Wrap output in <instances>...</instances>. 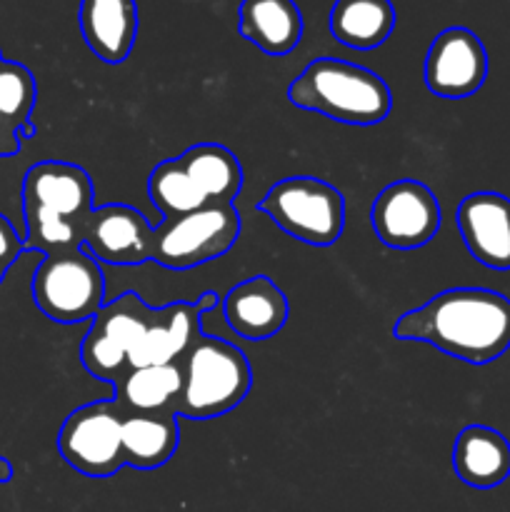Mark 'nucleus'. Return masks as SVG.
<instances>
[{
	"label": "nucleus",
	"instance_id": "obj_21",
	"mask_svg": "<svg viewBox=\"0 0 510 512\" xmlns=\"http://www.w3.org/2000/svg\"><path fill=\"white\" fill-rule=\"evenodd\" d=\"M395 8L390 0H335L328 28L338 43L353 50H375L395 28Z\"/></svg>",
	"mask_w": 510,
	"mask_h": 512
},
{
	"label": "nucleus",
	"instance_id": "obj_19",
	"mask_svg": "<svg viewBox=\"0 0 510 512\" xmlns=\"http://www.w3.org/2000/svg\"><path fill=\"white\" fill-rule=\"evenodd\" d=\"M120 443H123V460L130 468H163L180 445V418L175 413L125 415Z\"/></svg>",
	"mask_w": 510,
	"mask_h": 512
},
{
	"label": "nucleus",
	"instance_id": "obj_28",
	"mask_svg": "<svg viewBox=\"0 0 510 512\" xmlns=\"http://www.w3.org/2000/svg\"><path fill=\"white\" fill-rule=\"evenodd\" d=\"M13 480V463L8 458H0V485L10 483Z\"/></svg>",
	"mask_w": 510,
	"mask_h": 512
},
{
	"label": "nucleus",
	"instance_id": "obj_24",
	"mask_svg": "<svg viewBox=\"0 0 510 512\" xmlns=\"http://www.w3.org/2000/svg\"><path fill=\"white\" fill-rule=\"evenodd\" d=\"M38 85L33 73L23 63L3 60L0 63V115L20 130L23 138H33L35 125L30 123Z\"/></svg>",
	"mask_w": 510,
	"mask_h": 512
},
{
	"label": "nucleus",
	"instance_id": "obj_16",
	"mask_svg": "<svg viewBox=\"0 0 510 512\" xmlns=\"http://www.w3.org/2000/svg\"><path fill=\"white\" fill-rule=\"evenodd\" d=\"M80 33L95 58L108 65L128 60L138 38L135 0H80Z\"/></svg>",
	"mask_w": 510,
	"mask_h": 512
},
{
	"label": "nucleus",
	"instance_id": "obj_5",
	"mask_svg": "<svg viewBox=\"0 0 510 512\" xmlns=\"http://www.w3.org/2000/svg\"><path fill=\"white\" fill-rule=\"evenodd\" d=\"M258 210L285 235L315 248L335 245L345 230L343 193L313 175H293L270 185Z\"/></svg>",
	"mask_w": 510,
	"mask_h": 512
},
{
	"label": "nucleus",
	"instance_id": "obj_15",
	"mask_svg": "<svg viewBox=\"0 0 510 512\" xmlns=\"http://www.w3.org/2000/svg\"><path fill=\"white\" fill-rule=\"evenodd\" d=\"M200 313L195 303H170L165 308H150L148 325L130 353V368H153V365H173L188 355L195 340L203 335Z\"/></svg>",
	"mask_w": 510,
	"mask_h": 512
},
{
	"label": "nucleus",
	"instance_id": "obj_11",
	"mask_svg": "<svg viewBox=\"0 0 510 512\" xmlns=\"http://www.w3.org/2000/svg\"><path fill=\"white\" fill-rule=\"evenodd\" d=\"M425 85L445 100L470 98L488 78V50L483 40L468 28H445L435 35L425 55Z\"/></svg>",
	"mask_w": 510,
	"mask_h": 512
},
{
	"label": "nucleus",
	"instance_id": "obj_12",
	"mask_svg": "<svg viewBox=\"0 0 510 512\" xmlns=\"http://www.w3.org/2000/svg\"><path fill=\"white\" fill-rule=\"evenodd\" d=\"M155 228L138 208L110 203L93 208L83 233V248L98 263L143 265L153 260Z\"/></svg>",
	"mask_w": 510,
	"mask_h": 512
},
{
	"label": "nucleus",
	"instance_id": "obj_14",
	"mask_svg": "<svg viewBox=\"0 0 510 512\" xmlns=\"http://www.w3.org/2000/svg\"><path fill=\"white\" fill-rule=\"evenodd\" d=\"M223 315L235 335L250 343H263L285 328L290 305L283 290L268 275H255L225 293Z\"/></svg>",
	"mask_w": 510,
	"mask_h": 512
},
{
	"label": "nucleus",
	"instance_id": "obj_9",
	"mask_svg": "<svg viewBox=\"0 0 510 512\" xmlns=\"http://www.w3.org/2000/svg\"><path fill=\"white\" fill-rule=\"evenodd\" d=\"M150 308L138 293L118 295L100 308L80 345V363L95 380L115 385L130 370V353L148 325Z\"/></svg>",
	"mask_w": 510,
	"mask_h": 512
},
{
	"label": "nucleus",
	"instance_id": "obj_18",
	"mask_svg": "<svg viewBox=\"0 0 510 512\" xmlns=\"http://www.w3.org/2000/svg\"><path fill=\"white\" fill-rule=\"evenodd\" d=\"M238 30L265 55H288L303 38V15L295 0H243Z\"/></svg>",
	"mask_w": 510,
	"mask_h": 512
},
{
	"label": "nucleus",
	"instance_id": "obj_7",
	"mask_svg": "<svg viewBox=\"0 0 510 512\" xmlns=\"http://www.w3.org/2000/svg\"><path fill=\"white\" fill-rule=\"evenodd\" d=\"M235 205H205L183 218H165L155 228L153 260L168 270H190L218 260L240 238Z\"/></svg>",
	"mask_w": 510,
	"mask_h": 512
},
{
	"label": "nucleus",
	"instance_id": "obj_26",
	"mask_svg": "<svg viewBox=\"0 0 510 512\" xmlns=\"http://www.w3.org/2000/svg\"><path fill=\"white\" fill-rule=\"evenodd\" d=\"M20 138H23L20 130L0 115V158H10V155L20 153Z\"/></svg>",
	"mask_w": 510,
	"mask_h": 512
},
{
	"label": "nucleus",
	"instance_id": "obj_13",
	"mask_svg": "<svg viewBox=\"0 0 510 512\" xmlns=\"http://www.w3.org/2000/svg\"><path fill=\"white\" fill-rule=\"evenodd\" d=\"M458 230L468 253L490 270H510V198L493 190L470 193L458 205Z\"/></svg>",
	"mask_w": 510,
	"mask_h": 512
},
{
	"label": "nucleus",
	"instance_id": "obj_25",
	"mask_svg": "<svg viewBox=\"0 0 510 512\" xmlns=\"http://www.w3.org/2000/svg\"><path fill=\"white\" fill-rule=\"evenodd\" d=\"M25 253V240L20 238L18 230L13 228L5 215H0V283H3L5 273L13 268L15 260Z\"/></svg>",
	"mask_w": 510,
	"mask_h": 512
},
{
	"label": "nucleus",
	"instance_id": "obj_2",
	"mask_svg": "<svg viewBox=\"0 0 510 512\" xmlns=\"http://www.w3.org/2000/svg\"><path fill=\"white\" fill-rule=\"evenodd\" d=\"M93 213V183L80 165L43 160L23 178L25 250L43 255L83 248L85 223Z\"/></svg>",
	"mask_w": 510,
	"mask_h": 512
},
{
	"label": "nucleus",
	"instance_id": "obj_6",
	"mask_svg": "<svg viewBox=\"0 0 510 512\" xmlns=\"http://www.w3.org/2000/svg\"><path fill=\"white\" fill-rule=\"evenodd\" d=\"M30 290L40 313L60 325L93 320L108 303L103 270L85 248L43 255Z\"/></svg>",
	"mask_w": 510,
	"mask_h": 512
},
{
	"label": "nucleus",
	"instance_id": "obj_1",
	"mask_svg": "<svg viewBox=\"0 0 510 512\" xmlns=\"http://www.w3.org/2000/svg\"><path fill=\"white\" fill-rule=\"evenodd\" d=\"M403 343H428L470 365H488L510 348V300L488 288H450L393 325Z\"/></svg>",
	"mask_w": 510,
	"mask_h": 512
},
{
	"label": "nucleus",
	"instance_id": "obj_23",
	"mask_svg": "<svg viewBox=\"0 0 510 512\" xmlns=\"http://www.w3.org/2000/svg\"><path fill=\"white\" fill-rule=\"evenodd\" d=\"M148 198L163 213V220L183 218L210 205L193 178L178 163V158L155 165L148 178Z\"/></svg>",
	"mask_w": 510,
	"mask_h": 512
},
{
	"label": "nucleus",
	"instance_id": "obj_8",
	"mask_svg": "<svg viewBox=\"0 0 510 512\" xmlns=\"http://www.w3.org/2000/svg\"><path fill=\"white\" fill-rule=\"evenodd\" d=\"M125 413L115 400H98L75 408L58 435V450L65 463L85 478H113L125 468L123 430Z\"/></svg>",
	"mask_w": 510,
	"mask_h": 512
},
{
	"label": "nucleus",
	"instance_id": "obj_29",
	"mask_svg": "<svg viewBox=\"0 0 510 512\" xmlns=\"http://www.w3.org/2000/svg\"><path fill=\"white\" fill-rule=\"evenodd\" d=\"M0 63H3V55H0Z\"/></svg>",
	"mask_w": 510,
	"mask_h": 512
},
{
	"label": "nucleus",
	"instance_id": "obj_22",
	"mask_svg": "<svg viewBox=\"0 0 510 512\" xmlns=\"http://www.w3.org/2000/svg\"><path fill=\"white\" fill-rule=\"evenodd\" d=\"M185 173L193 178L210 205H233L243 190V165L233 150L218 143H198L183 150L178 158Z\"/></svg>",
	"mask_w": 510,
	"mask_h": 512
},
{
	"label": "nucleus",
	"instance_id": "obj_27",
	"mask_svg": "<svg viewBox=\"0 0 510 512\" xmlns=\"http://www.w3.org/2000/svg\"><path fill=\"white\" fill-rule=\"evenodd\" d=\"M218 303H220V295L215 293V290H205L203 295H200L198 300H195V308L200 310V313H208V310H213V308H218Z\"/></svg>",
	"mask_w": 510,
	"mask_h": 512
},
{
	"label": "nucleus",
	"instance_id": "obj_20",
	"mask_svg": "<svg viewBox=\"0 0 510 512\" xmlns=\"http://www.w3.org/2000/svg\"><path fill=\"white\" fill-rule=\"evenodd\" d=\"M115 388V403L125 415L138 413H175L178 415L183 393V368L180 363L130 368Z\"/></svg>",
	"mask_w": 510,
	"mask_h": 512
},
{
	"label": "nucleus",
	"instance_id": "obj_17",
	"mask_svg": "<svg viewBox=\"0 0 510 512\" xmlns=\"http://www.w3.org/2000/svg\"><path fill=\"white\" fill-rule=\"evenodd\" d=\"M453 470L468 488H498L510 478V443L495 428L468 425L453 443Z\"/></svg>",
	"mask_w": 510,
	"mask_h": 512
},
{
	"label": "nucleus",
	"instance_id": "obj_4",
	"mask_svg": "<svg viewBox=\"0 0 510 512\" xmlns=\"http://www.w3.org/2000/svg\"><path fill=\"white\" fill-rule=\"evenodd\" d=\"M178 418L213 420L238 408L250 393L253 370L233 343L200 335L183 360Z\"/></svg>",
	"mask_w": 510,
	"mask_h": 512
},
{
	"label": "nucleus",
	"instance_id": "obj_10",
	"mask_svg": "<svg viewBox=\"0 0 510 512\" xmlns=\"http://www.w3.org/2000/svg\"><path fill=\"white\" fill-rule=\"evenodd\" d=\"M440 203L420 180H395L385 185L370 205V225L385 248L418 250L438 235Z\"/></svg>",
	"mask_w": 510,
	"mask_h": 512
},
{
	"label": "nucleus",
	"instance_id": "obj_3",
	"mask_svg": "<svg viewBox=\"0 0 510 512\" xmlns=\"http://www.w3.org/2000/svg\"><path fill=\"white\" fill-rule=\"evenodd\" d=\"M288 100L295 108L313 110L335 123H383L393 108L388 83L363 65L338 58H315L288 85Z\"/></svg>",
	"mask_w": 510,
	"mask_h": 512
}]
</instances>
